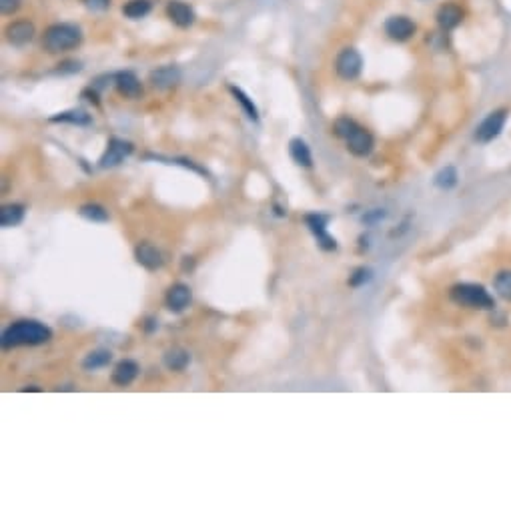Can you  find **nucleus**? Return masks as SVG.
I'll use <instances>...</instances> for the list:
<instances>
[{
  "label": "nucleus",
  "instance_id": "1",
  "mask_svg": "<svg viewBox=\"0 0 511 511\" xmlns=\"http://www.w3.org/2000/svg\"><path fill=\"white\" fill-rule=\"evenodd\" d=\"M53 331L38 321H17L2 333V347L12 349L20 345H42L51 341Z\"/></svg>",
  "mask_w": 511,
  "mask_h": 511
},
{
  "label": "nucleus",
  "instance_id": "2",
  "mask_svg": "<svg viewBox=\"0 0 511 511\" xmlns=\"http://www.w3.org/2000/svg\"><path fill=\"white\" fill-rule=\"evenodd\" d=\"M81 40H83V33L78 26L60 22V24H53L47 28V33L42 36V47L49 53L58 54L76 49L81 44Z\"/></svg>",
  "mask_w": 511,
  "mask_h": 511
},
{
  "label": "nucleus",
  "instance_id": "3",
  "mask_svg": "<svg viewBox=\"0 0 511 511\" xmlns=\"http://www.w3.org/2000/svg\"><path fill=\"white\" fill-rule=\"evenodd\" d=\"M449 297L455 305L467 307V309H494L495 301L494 297L485 291V287L476 285V283H461L451 287Z\"/></svg>",
  "mask_w": 511,
  "mask_h": 511
},
{
  "label": "nucleus",
  "instance_id": "4",
  "mask_svg": "<svg viewBox=\"0 0 511 511\" xmlns=\"http://www.w3.org/2000/svg\"><path fill=\"white\" fill-rule=\"evenodd\" d=\"M505 123H508V110L499 108V110L489 112L481 123L477 124L476 141L483 142V144L495 141V139L501 135V131H503Z\"/></svg>",
  "mask_w": 511,
  "mask_h": 511
},
{
  "label": "nucleus",
  "instance_id": "5",
  "mask_svg": "<svg viewBox=\"0 0 511 511\" xmlns=\"http://www.w3.org/2000/svg\"><path fill=\"white\" fill-rule=\"evenodd\" d=\"M335 71L343 81H355L363 71V58L355 49H343L335 60Z\"/></svg>",
  "mask_w": 511,
  "mask_h": 511
},
{
  "label": "nucleus",
  "instance_id": "6",
  "mask_svg": "<svg viewBox=\"0 0 511 511\" xmlns=\"http://www.w3.org/2000/svg\"><path fill=\"white\" fill-rule=\"evenodd\" d=\"M417 33V24L405 15H395L385 20V35L395 42H407Z\"/></svg>",
  "mask_w": 511,
  "mask_h": 511
},
{
  "label": "nucleus",
  "instance_id": "7",
  "mask_svg": "<svg viewBox=\"0 0 511 511\" xmlns=\"http://www.w3.org/2000/svg\"><path fill=\"white\" fill-rule=\"evenodd\" d=\"M305 223H307L309 231L315 235L319 247L325 249V251H335L337 241L327 233V223H329V217H327V215H319V212L307 215V217H305Z\"/></svg>",
  "mask_w": 511,
  "mask_h": 511
},
{
  "label": "nucleus",
  "instance_id": "8",
  "mask_svg": "<svg viewBox=\"0 0 511 511\" xmlns=\"http://www.w3.org/2000/svg\"><path fill=\"white\" fill-rule=\"evenodd\" d=\"M343 141L347 142V149L351 151L355 157H367L371 151H373V146H375L373 135H371L367 128H363L359 124L353 126V131Z\"/></svg>",
  "mask_w": 511,
  "mask_h": 511
},
{
  "label": "nucleus",
  "instance_id": "9",
  "mask_svg": "<svg viewBox=\"0 0 511 511\" xmlns=\"http://www.w3.org/2000/svg\"><path fill=\"white\" fill-rule=\"evenodd\" d=\"M133 153V144L123 139H110L106 144L105 155L101 157V167L103 169H112L117 165H121L128 155Z\"/></svg>",
  "mask_w": 511,
  "mask_h": 511
},
{
  "label": "nucleus",
  "instance_id": "10",
  "mask_svg": "<svg viewBox=\"0 0 511 511\" xmlns=\"http://www.w3.org/2000/svg\"><path fill=\"white\" fill-rule=\"evenodd\" d=\"M463 8L455 4V2H445V4H441L439 8H437V24H439V28L443 33H449V31H453V28H458L459 24L463 22Z\"/></svg>",
  "mask_w": 511,
  "mask_h": 511
},
{
  "label": "nucleus",
  "instance_id": "11",
  "mask_svg": "<svg viewBox=\"0 0 511 511\" xmlns=\"http://www.w3.org/2000/svg\"><path fill=\"white\" fill-rule=\"evenodd\" d=\"M6 40L15 47H24L28 44L33 38H35V24L28 22V20H17V22H10L4 31Z\"/></svg>",
  "mask_w": 511,
  "mask_h": 511
},
{
  "label": "nucleus",
  "instance_id": "12",
  "mask_svg": "<svg viewBox=\"0 0 511 511\" xmlns=\"http://www.w3.org/2000/svg\"><path fill=\"white\" fill-rule=\"evenodd\" d=\"M167 17L171 18V22H175L176 26L187 28L194 22V10L183 0H171L167 4Z\"/></svg>",
  "mask_w": 511,
  "mask_h": 511
},
{
  "label": "nucleus",
  "instance_id": "13",
  "mask_svg": "<svg viewBox=\"0 0 511 511\" xmlns=\"http://www.w3.org/2000/svg\"><path fill=\"white\" fill-rule=\"evenodd\" d=\"M167 307L173 313H181L189 307L191 303V289L185 283H175L169 291H167Z\"/></svg>",
  "mask_w": 511,
  "mask_h": 511
},
{
  "label": "nucleus",
  "instance_id": "14",
  "mask_svg": "<svg viewBox=\"0 0 511 511\" xmlns=\"http://www.w3.org/2000/svg\"><path fill=\"white\" fill-rule=\"evenodd\" d=\"M151 83L159 90H169L181 83V71L176 67H160L151 72Z\"/></svg>",
  "mask_w": 511,
  "mask_h": 511
},
{
  "label": "nucleus",
  "instance_id": "15",
  "mask_svg": "<svg viewBox=\"0 0 511 511\" xmlns=\"http://www.w3.org/2000/svg\"><path fill=\"white\" fill-rule=\"evenodd\" d=\"M137 263L142 265L149 271H157L162 267V255L157 247H153L151 243H141L137 251H135Z\"/></svg>",
  "mask_w": 511,
  "mask_h": 511
},
{
  "label": "nucleus",
  "instance_id": "16",
  "mask_svg": "<svg viewBox=\"0 0 511 511\" xmlns=\"http://www.w3.org/2000/svg\"><path fill=\"white\" fill-rule=\"evenodd\" d=\"M115 85L119 88V92H121L123 97H126V99H137V97L142 92L141 81L137 78L135 72L131 71L119 72V74L115 76Z\"/></svg>",
  "mask_w": 511,
  "mask_h": 511
},
{
  "label": "nucleus",
  "instance_id": "17",
  "mask_svg": "<svg viewBox=\"0 0 511 511\" xmlns=\"http://www.w3.org/2000/svg\"><path fill=\"white\" fill-rule=\"evenodd\" d=\"M137 375H139V365L135 363V361H131V359H124L121 361L115 371H112V383L115 385H119V387H126V385H131L135 379H137Z\"/></svg>",
  "mask_w": 511,
  "mask_h": 511
},
{
  "label": "nucleus",
  "instance_id": "18",
  "mask_svg": "<svg viewBox=\"0 0 511 511\" xmlns=\"http://www.w3.org/2000/svg\"><path fill=\"white\" fill-rule=\"evenodd\" d=\"M22 219H24V207H22V205H18V203L4 205V207H2V211H0V225H2L4 229H8V227H17V225L22 223Z\"/></svg>",
  "mask_w": 511,
  "mask_h": 511
},
{
  "label": "nucleus",
  "instance_id": "19",
  "mask_svg": "<svg viewBox=\"0 0 511 511\" xmlns=\"http://www.w3.org/2000/svg\"><path fill=\"white\" fill-rule=\"evenodd\" d=\"M289 153H291V159L295 160L301 167H311L313 165V157H311V151L307 146V142L303 139H293L289 142Z\"/></svg>",
  "mask_w": 511,
  "mask_h": 511
},
{
  "label": "nucleus",
  "instance_id": "20",
  "mask_svg": "<svg viewBox=\"0 0 511 511\" xmlns=\"http://www.w3.org/2000/svg\"><path fill=\"white\" fill-rule=\"evenodd\" d=\"M191 361V355L189 351L181 349V347H175V349H169L165 353V365L171 371H183Z\"/></svg>",
  "mask_w": 511,
  "mask_h": 511
},
{
  "label": "nucleus",
  "instance_id": "21",
  "mask_svg": "<svg viewBox=\"0 0 511 511\" xmlns=\"http://www.w3.org/2000/svg\"><path fill=\"white\" fill-rule=\"evenodd\" d=\"M110 359H112V355H110V351H106V349H99V351L88 353L87 357H85V361H83V369L85 371L101 369V367H106V365L110 363Z\"/></svg>",
  "mask_w": 511,
  "mask_h": 511
},
{
  "label": "nucleus",
  "instance_id": "22",
  "mask_svg": "<svg viewBox=\"0 0 511 511\" xmlns=\"http://www.w3.org/2000/svg\"><path fill=\"white\" fill-rule=\"evenodd\" d=\"M149 12H151V2L149 0H128L123 6L124 17L133 18V20L144 18Z\"/></svg>",
  "mask_w": 511,
  "mask_h": 511
},
{
  "label": "nucleus",
  "instance_id": "23",
  "mask_svg": "<svg viewBox=\"0 0 511 511\" xmlns=\"http://www.w3.org/2000/svg\"><path fill=\"white\" fill-rule=\"evenodd\" d=\"M229 90L233 92L235 101L243 106V110H245V115H247L249 119H251V121H257V119H259V110H257V106L253 105V101L249 99L247 94H245L241 88H237V87H229Z\"/></svg>",
  "mask_w": 511,
  "mask_h": 511
},
{
  "label": "nucleus",
  "instance_id": "24",
  "mask_svg": "<svg viewBox=\"0 0 511 511\" xmlns=\"http://www.w3.org/2000/svg\"><path fill=\"white\" fill-rule=\"evenodd\" d=\"M51 123H71V124H90V115L85 110H67L51 119Z\"/></svg>",
  "mask_w": 511,
  "mask_h": 511
},
{
  "label": "nucleus",
  "instance_id": "25",
  "mask_svg": "<svg viewBox=\"0 0 511 511\" xmlns=\"http://www.w3.org/2000/svg\"><path fill=\"white\" fill-rule=\"evenodd\" d=\"M435 185L439 187L441 191H449L458 185V171L453 167H445L443 171H439L435 175Z\"/></svg>",
  "mask_w": 511,
  "mask_h": 511
},
{
  "label": "nucleus",
  "instance_id": "26",
  "mask_svg": "<svg viewBox=\"0 0 511 511\" xmlns=\"http://www.w3.org/2000/svg\"><path fill=\"white\" fill-rule=\"evenodd\" d=\"M495 291L501 299L511 301V271H501L495 275L494 281Z\"/></svg>",
  "mask_w": 511,
  "mask_h": 511
},
{
  "label": "nucleus",
  "instance_id": "27",
  "mask_svg": "<svg viewBox=\"0 0 511 511\" xmlns=\"http://www.w3.org/2000/svg\"><path fill=\"white\" fill-rule=\"evenodd\" d=\"M78 212H81V217H85L87 221H92V223H106L108 221V212L101 205H85V207H81Z\"/></svg>",
  "mask_w": 511,
  "mask_h": 511
},
{
  "label": "nucleus",
  "instance_id": "28",
  "mask_svg": "<svg viewBox=\"0 0 511 511\" xmlns=\"http://www.w3.org/2000/svg\"><path fill=\"white\" fill-rule=\"evenodd\" d=\"M369 281H371V271L369 269H365V267L355 269L353 275L349 277V285H351V287H361V285H365V283Z\"/></svg>",
  "mask_w": 511,
  "mask_h": 511
},
{
  "label": "nucleus",
  "instance_id": "29",
  "mask_svg": "<svg viewBox=\"0 0 511 511\" xmlns=\"http://www.w3.org/2000/svg\"><path fill=\"white\" fill-rule=\"evenodd\" d=\"M20 6V0H0V12L2 15H12Z\"/></svg>",
  "mask_w": 511,
  "mask_h": 511
},
{
  "label": "nucleus",
  "instance_id": "30",
  "mask_svg": "<svg viewBox=\"0 0 511 511\" xmlns=\"http://www.w3.org/2000/svg\"><path fill=\"white\" fill-rule=\"evenodd\" d=\"M85 6L88 10L101 12V10H106L110 6V0H85Z\"/></svg>",
  "mask_w": 511,
  "mask_h": 511
},
{
  "label": "nucleus",
  "instance_id": "31",
  "mask_svg": "<svg viewBox=\"0 0 511 511\" xmlns=\"http://www.w3.org/2000/svg\"><path fill=\"white\" fill-rule=\"evenodd\" d=\"M22 391H40V389L35 387V385H31V387H22Z\"/></svg>",
  "mask_w": 511,
  "mask_h": 511
},
{
  "label": "nucleus",
  "instance_id": "32",
  "mask_svg": "<svg viewBox=\"0 0 511 511\" xmlns=\"http://www.w3.org/2000/svg\"><path fill=\"white\" fill-rule=\"evenodd\" d=\"M425 2H427V0H425Z\"/></svg>",
  "mask_w": 511,
  "mask_h": 511
}]
</instances>
